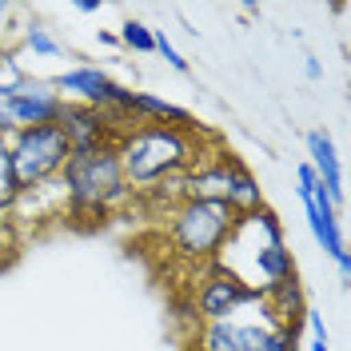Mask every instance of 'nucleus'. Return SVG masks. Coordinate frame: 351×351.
I'll list each match as a JSON object with an SVG mask.
<instances>
[{"label": "nucleus", "mask_w": 351, "mask_h": 351, "mask_svg": "<svg viewBox=\"0 0 351 351\" xmlns=\"http://www.w3.org/2000/svg\"><path fill=\"white\" fill-rule=\"evenodd\" d=\"M212 140L216 136H199L196 128H176V124H128L112 152L120 160L132 196H148L180 180Z\"/></svg>", "instance_id": "nucleus-1"}, {"label": "nucleus", "mask_w": 351, "mask_h": 351, "mask_svg": "<svg viewBox=\"0 0 351 351\" xmlns=\"http://www.w3.org/2000/svg\"><path fill=\"white\" fill-rule=\"evenodd\" d=\"M56 196H60V219H72L80 228L108 223L116 212H124L136 199L112 148L72 152V160L56 180Z\"/></svg>", "instance_id": "nucleus-2"}, {"label": "nucleus", "mask_w": 351, "mask_h": 351, "mask_svg": "<svg viewBox=\"0 0 351 351\" xmlns=\"http://www.w3.org/2000/svg\"><path fill=\"white\" fill-rule=\"evenodd\" d=\"M160 219H164L160 232L172 247V256L188 271L216 263L232 228H236V216L223 204H212V199H176Z\"/></svg>", "instance_id": "nucleus-3"}, {"label": "nucleus", "mask_w": 351, "mask_h": 351, "mask_svg": "<svg viewBox=\"0 0 351 351\" xmlns=\"http://www.w3.org/2000/svg\"><path fill=\"white\" fill-rule=\"evenodd\" d=\"M180 196L223 204L232 216H243V212L263 208L260 180L252 176V168L243 164L240 156L232 152V148H223L219 140H212V144L204 148V156L180 176Z\"/></svg>", "instance_id": "nucleus-4"}, {"label": "nucleus", "mask_w": 351, "mask_h": 351, "mask_svg": "<svg viewBox=\"0 0 351 351\" xmlns=\"http://www.w3.org/2000/svg\"><path fill=\"white\" fill-rule=\"evenodd\" d=\"M184 343L188 351H300V331L284 328L260 300L228 319L196 324Z\"/></svg>", "instance_id": "nucleus-5"}, {"label": "nucleus", "mask_w": 351, "mask_h": 351, "mask_svg": "<svg viewBox=\"0 0 351 351\" xmlns=\"http://www.w3.org/2000/svg\"><path fill=\"white\" fill-rule=\"evenodd\" d=\"M236 223H240L256 243L247 247V260L228 263L232 276H240L243 284L256 287L260 295L267 287H276V284H284V280L295 276V256H291V247H287V232H284V223H280V216H276L267 204L256 208V212L236 216Z\"/></svg>", "instance_id": "nucleus-6"}, {"label": "nucleus", "mask_w": 351, "mask_h": 351, "mask_svg": "<svg viewBox=\"0 0 351 351\" xmlns=\"http://www.w3.org/2000/svg\"><path fill=\"white\" fill-rule=\"evenodd\" d=\"M8 148H12V168H16V180H21V192L52 188L64 172V164L72 160V144L64 140V132L56 124L12 132Z\"/></svg>", "instance_id": "nucleus-7"}, {"label": "nucleus", "mask_w": 351, "mask_h": 351, "mask_svg": "<svg viewBox=\"0 0 351 351\" xmlns=\"http://www.w3.org/2000/svg\"><path fill=\"white\" fill-rule=\"evenodd\" d=\"M263 295L256 287H247L240 276H232L223 263H208L192 271V287H188V307L196 315V324H212V319H228L243 307L260 304Z\"/></svg>", "instance_id": "nucleus-8"}, {"label": "nucleus", "mask_w": 351, "mask_h": 351, "mask_svg": "<svg viewBox=\"0 0 351 351\" xmlns=\"http://www.w3.org/2000/svg\"><path fill=\"white\" fill-rule=\"evenodd\" d=\"M295 196L304 204V219H307V228H311V236H315V243L335 260L339 276L351 280V256H348V240H343V223H339V208L319 188V180L307 168V160L295 164Z\"/></svg>", "instance_id": "nucleus-9"}, {"label": "nucleus", "mask_w": 351, "mask_h": 351, "mask_svg": "<svg viewBox=\"0 0 351 351\" xmlns=\"http://www.w3.org/2000/svg\"><path fill=\"white\" fill-rule=\"evenodd\" d=\"M0 108H4V120L8 128H40V124H56L60 112H64V96L56 92L52 76H32V72H21L12 80L0 84Z\"/></svg>", "instance_id": "nucleus-10"}, {"label": "nucleus", "mask_w": 351, "mask_h": 351, "mask_svg": "<svg viewBox=\"0 0 351 351\" xmlns=\"http://www.w3.org/2000/svg\"><path fill=\"white\" fill-rule=\"evenodd\" d=\"M52 84H56L60 96H64V104L104 108V112H112V116H120L124 124H132L128 116H124L132 88L120 84L108 68H100V64H72V68H64V72H56V76H52Z\"/></svg>", "instance_id": "nucleus-11"}, {"label": "nucleus", "mask_w": 351, "mask_h": 351, "mask_svg": "<svg viewBox=\"0 0 351 351\" xmlns=\"http://www.w3.org/2000/svg\"><path fill=\"white\" fill-rule=\"evenodd\" d=\"M56 128L64 132V140L72 144V152H100V148H116L120 132L128 128L120 116H112L104 108H88V104H64Z\"/></svg>", "instance_id": "nucleus-12"}, {"label": "nucleus", "mask_w": 351, "mask_h": 351, "mask_svg": "<svg viewBox=\"0 0 351 351\" xmlns=\"http://www.w3.org/2000/svg\"><path fill=\"white\" fill-rule=\"evenodd\" d=\"M304 144H307V168L315 172L319 188L328 192L335 208H343V164H339V152H335L331 136L324 128H311L304 136Z\"/></svg>", "instance_id": "nucleus-13"}, {"label": "nucleus", "mask_w": 351, "mask_h": 351, "mask_svg": "<svg viewBox=\"0 0 351 351\" xmlns=\"http://www.w3.org/2000/svg\"><path fill=\"white\" fill-rule=\"evenodd\" d=\"M124 116H128L132 124H176V128H196L192 112L184 108V104H172V100H164V96H156V92H136V88H132V96H128Z\"/></svg>", "instance_id": "nucleus-14"}, {"label": "nucleus", "mask_w": 351, "mask_h": 351, "mask_svg": "<svg viewBox=\"0 0 351 351\" xmlns=\"http://www.w3.org/2000/svg\"><path fill=\"white\" fill-rule=\"evenodd\" d=\"M263 304H267V311H271L284 328L304 331V315L311 307H307V291H304V284H300V271H295L291 280H284V284L267 287V291H263Z\"/></svg>", "instance_id": "nucleus-15"}, {"label": "nucleus", "mask_w": 351, "mask_h": 351, "mask_svg": "<svg viewBox=\"0 0 351 351\" xmlns=\"http://www.w3.org/2000/svg\"><path fill=\"white\" fill-rule=\"evenodd\" d=\"M21 180L12 168V148H8V136H0V216H12L16 204H21Z\"/></svg>", "instance_id": "nucleus-16"}, {"label": "nucleus", "mask_w": 351, "mask_h": 351, "mask_svg": "<svg viewBox=\"0 0 351 351\" xmlns=\"http://www.w3.org/2000/svg\"><path fill=\"white\" fill-rule=\"evenodd\" d=\"M21 52L36 56V60H56L64 48H60V40L40 21H28V24H21Z\"/></svg>", "instance_id": "nucleus-17"}, {"label": "nucleus", "mask_w": 351, "mask_h": 351, "mask_svg": "<svg viewBox=\"0 0 351 351\" xmlns=\"http://www.w3.org/2000/svg\"><path fill=\"white\" fill-rule=\"evenodd\" d=\"M116 40H120V48H128V52H136V56H148V52L156 48V28H148L144 21L128 16V21L120 24Z\"/></svg>", "instance_id": "nucleus-18"}, {"label": "nucleus", "mask_w": 351, "mask_h": 351, "mask_svg": "<svg viewBox=\"0 0 351 351\" xmlns=\"http://www.w3.org/2000/svg\"><path fill=\"white\" fill-rule=\"evenodd\" d=\"M156 56H160V60H164V64L172 68V72H188V60H184V52H180V48H176L172 40H168V36H164V32H156V48H152Z\"/></svg>", "instance_id": "nucleus-19"}, {"label": "nucleus", "mask_w": 351, "mask_h": 351, "mask_svg": "<svg viewBox=\"0 0 351 351\" xmlns=\"http://www.w3.org/2000/svg\"><path fill=\"white\" fill-rule=\"evenodd\" d=\"M21 72H28V68L21 64V52H16L8 40H0V84L12 80V76H21Z\"/></svg>", "instance_id": "nucleus-20"}, {"label": "nucleus", "mask_w": 351, "mask_h": 351, "mask_svg": "<svg viewBox=\"0 0 351 351\" xmlns=\"http://www.w3.org/2000/svg\"><path fill=\"white\" fill-rule=\"evenodd\" d=\"M8 32H21V24H16V4H4V0H0V36H8Z\"/></svg>", "instance_id": "nucleus-21"}, {"label": "nucleus", "mask_w": 351, "mask_h": 351, "mask_svg": "<svg viewBox=\"0 0 351 351\" xmlns=\"http://www.w3.org/2000/svg\"><path fill=\"white\" fill-rule=\"evenodd\" d=\"M307 351H331L328 335H311V339H307Z\"/></svg>", "instance_id": "nucleus-22"}, {"label": "nucleus", "mask_w": 351, "mask_h": 351, "mask_svg": "<svg viewBox=\"0 0 351 351\" xmlns=\"http://www.w3.org/2000/svg\"><path fill=\"white\" fill-rule=\"evenodd\" d=\"M304 72H307V76H311V80H319V76H324V68H319V60H315V56H307Z\"/></svg>", "instance_id": "nucleus-23"}, {"label": "nucleus", "mask_w": 351, "mask_h": 351, "mask_svg": "<svg viewBox=\"0 0 351 351\" xmlns=\"http://www.w3.org/2000/svg\"><path fill=\"white\" fill-rule=\"evenodd\" d=\"M76 12H84V16H92V12H100V4H96V0H80V4H76Z\"/></svg>", "instance_id": "nucleus-24"}, {"label": "nucleus", "mask_w": 351, "mask_h": 351, "mask_svg": "<svg viewBox=\"0 0 351 351\" xmlns=\"http://www.w3.org/2000/svg\"><path fill=\"white\" fill-rule=\"evenodd\" d=\"M96 40L104 44V48H116V44H120L116 40V32H96Z\"/></svg>", "instance_id": "nucleus-25"}, {"label": "nucleus", "mask_w": 351, "mask_h": 351, "mask_svg": "<svg viewBox=\"0 0 351 351\" xmlns=\"http://www.w3.org/2000/svg\"><path fill=\"white\" fill-rule=\"evenodd\" d=\"M0 136H12V128H8V120H4V108H0Z\"/></svg>", "instance_id": "nucleus-26"}, {"label": "nucleus", "mask_w": 351, "mask_h": 351, "mask_svg": "<svg viewBox=\"0 0 351 351\" xmlns=\"http://www.w3.org/2000/svg\"><path fill=\"white\" fill-rule=\"evenodd\" d=\"M0 219H12V216H0Z\"/></svg>", "instance_id": "nucleus-27"}]
</instances>
